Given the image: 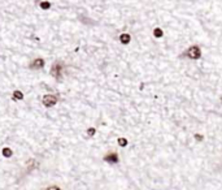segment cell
Instances as JSON below:
<instances>
[{"instance_id": "9c48e42d", "label": "cell", "mask_w": 222, "mask_h": 190, "mask_svg": "<svg viewBox=\"0 0 222 190\" xmlns=\"http://www.w3.org/2000/svg\"><path fill=\"white\" fill-rule=\"evenodd\" d=\"M95 133H96V129H95V128H89V129L86 130V136L91 138V137L95 136Z\"/></svg>"}, {"instance_id": "5bb4252c", "label": "cell", "mask_w": 222, "mask_h": 190, "mask_svg": "<svg viewBox=\"0 0 222 190\" xmlns=\"http://www.w3.org/2000/svg\"><path fill=\"white\" fill-rule=\"evenodd\" d=\"M195 137H196V140H197V141H201V140H203V137L200 136V134H196Z\"/></svg>"}, {"instance_id": "5b68a950", "label": "cell", "mask_w": 222, "mask_h": 190, "mask_svg": "<svg viewBox=\"0 0 222 190\" xmlns=\"http://www.w3.org/2000/svg\"><path fill=\"white\" fill-rule=\"evenodd\" d=\"M118 160H119L118 155L116 154V152H109V154H107L104 156V161H107L109 164H117Z\"/></svg>"}, {"instance_id": "52a82bcc", "label": "cell", "mask_w": 222, "mask_h": 190, "mask_svg": "<svg viewBox=\"0 0 222 190\" xmlns=\"http://www.w3.org/2000/svg\"><path fill=\"white\" fill-rule=\"evenodd\" d=\"M12 96H13V99H15V100H22V99H24V94H22L20 90H15V91H13Z\"/></svg>"}, {"instance_id": "3957f363", "label": "cell", "mask_w": 222, "mask_h": 190, "mask_svg": "<svg viewBox=\"0 0 222 190\" xmlns=\"http://www.w3.org/2000/svg\"><path fill=\"white\" fill-rule=\"evenodd\" d=\"M186 55H187V57H190V59L197 60V59H200V56H201V50H200V47H197V46H192V47H190L187 50Z\"/></svg>"}, {"instance_id": "7c38bea8", "label": "cell", "mask_w": 222, "mask_h": 190, "mask_svg": "<svg viewBox=\"0 0 222 190\" xmlns=\"http://www.w3.org/2000/svg\"><path fill=\"white\" fill-rule=\"evenodd\" d=\"M118 145L121 147L127 146V140H125V138H118Z\"/></svg>"}, {"instance_id": "8992f818", "label": "cell", "mask_w": 222, "mask_h": 190, "mask_svg": "<svg viewBox=\"0 0 222 190\" xmlns=\"http://www.w3.org/2000/svg\"><path fill=\"white\" fill-rule=\"evenodd\" d=\"M131 40V36L130 34H121L119 35V42H121L122 44H129Z\"/></svg>"}, {"instance_id": "4fadbf2b", "label": "cell", "mask_w": 222, "mask_h": 190, "mask_svg": "<svg viewBox=\"0 0 222 190\" xmlns=\"http://www.w3.org/2000/svg\"><path fill=\"white\" fill-rule=\"evenodd\" d=\"M47 190H61V188H59V186H49V188H47Z\"/></svg>"}, {"instance_id": "ba28073f", "label": "cell", "mask_w": 222, "mask_h": 190, "mask_svg": "<svg viewBox=\"0 0 222 190\" xmlns=\"http://www.w3.org/2000/svg\"><path fill=\"white\" fill-rule=\"evenodd\" d=\"M12 150L9 149V147H5V149H3V156H5V157H11L12 156Z\"/></svg>"}, {"instance_id": "277c9868", "label": "cell", "mask_w": 222, "mask_h": 190, "mask_svg": "<svg viewBox=\"0 0 222 190\" xmlns=\"http://www.w3.org/2000/svg\"><path fill=\"white\" fill-rule=\"evenodd\" d=\"M43 67H44V60L42 57L33 60V61L30 63V65H29V68L31 69V71H39V69H42Z\"/></svg>"}, {"instance_id": "7a4b0ae2", "label": "cell", "mask_w": 222, "mask_h": 190, "mask_svg": "<svg viewBox=\"0 0 222 190\" xmlns=\"http://www.w3.org/2000/svg\"><path fill=\"white\" fill-rule=\"evenodd\" d=\"M57 100H59V98H57L56 95H53V94H45L43 98H42V103H43L44 107L51 108V107H53V105L57 104Z\"/></svg>"}, {"instance_id": "6da1fadb", "label": "cell", "mask_w": 222, "mask_h": 190, "mask_svg": "<svg viewBox=\"0 0 222 190\" xmlns=\"http://www.w3.org/2000/svg\"><path fill=\"white\" fill-rule=\"evenodd\" d=\"M62 69H64V63L56 61L51 67V76H52L56 81H62Z\"/></svg>"}, {"instance_id": "30bf717a", "label": "cell", "mask_w": 222, "mask_h": 190, "mask_svg": "<svg viewBox=\"0 0 222 190\" xmlns=\"http://www.w3.org/2000/svg\"><path fill=\"white\" fill-rule=\"evenodd\" d=\"M153 34H155L156 38H160V36H163V30H161L160 27H156L153 30Z\"/></svg>"}, {"instance_id": "8fae6325", "label": "cell", "mask_w": 222, "mask_h": 190, "mask_svg": "<svg viewBox=\"0 0 222 190\" xmlns=\"http://www.w3.org/2000/svg\"><path fill=\"white\" fill-rule=\"evenodd\" d=\"M40 8L42 9H49L51 8V3H48V2H42L40 3Z\"/></svg>"}]
</instances>
